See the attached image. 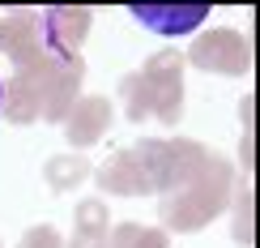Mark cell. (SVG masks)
Returning <instances> with one entry per match:
<instances>
[{
  "label": "cell",
  "mask_w": 260,
  "mask_h": 248,
  "mask_svg": "<svg viewBox=\"0 0 260 248\" xmlns=\"http://www.w3.org/2000/svg\"><path fill=\"white\" fill-rule=\"evenodd\" d=\"M183 64L201 73H218V77H247L252 73V39L231 26H218L183 51Z\"/></svg>",
  "instance_id": "cell-4"
},
{
  "label": "cell",
  "mask_w": 260,
  "mask_h": 248,
  "mask_svg": "<svg viewBox=\"0 0 260 248\" xmlns=\"http://www.w3.org/2000/svg\"><path fill=\"white\" fill-rule=\"evenodd\" d=\"M0 51L13 60V73H26L43 60L39 43V13L35 9H13L9 17H0Z\"/></svg>",
  "instance_id": "cell-9"
},
{
  "label": "cell",
  "mask_w": 260,
  "mask_h": 248,
  "mask_svg": "<svg viewBox=\"0 0 260 248\" xmlns=\"http://www.w3.org/2000/svg\"><path fill=\"white\" fill-rule=\"evenodd\" d=\"M13 248H64V235L51 223H35V227H26V235Z\"/></svg>",
  "instance_id": "cell-17"
},
{
  "label": "cell",
  "mask_w": 260,
  "mask_h": 248,
  "mask_svg": "<svg viewBox=\"0 0 260 248\" xmlns=\"http://www.w3.org/2000/svg\"><path fill=\"white\" fill-rule=\"evenodd\" d=\"M252 133H243V142H239V158H243V171H247V176H252V163H256V154H252Z\"/></svg>",
  "instance_id": "cell-19"
},
{
  "label": "cell",
  "mask_w": 260,
  "mask_h": 248,
  "mask_svg": "<svg viewBox=\"0 0 260 248\" xmlns=\"http://www.w3.org/2000/svg\"><path fill=\"white\" fill-rule=\"evenodd\" d=\"M115 120V107L111 99H103V94H81L77 103H73V112L64 116V142H69V150H90V146H99L103 137H107V128H111Z\"/></svg>",
  "instance_id": "cell-8"
},
{
  "label": "cell",
  "mask_w": 260,
  "mask_h": 248,
  "mask_svg": "<svg viewBox=\"0 0 260 248\" xmlns=\"http://www.w3.org/2000/svg\"><path fill=\"white\" fill-rule=\"evenodd\" d=\"M239 124H243V133H252V124H256V94L252 90L239 99Z\"/></svg>",
  "instance_id": "cell-18"
},
{
  "label": "cell",
  "mask_w": 260,
  "mask_h": 248,
  "mask_svg": "<svg viewBox=\"0 0 260 248\" xmlns=\"http://www.w3.org/2000/svg\"><path fill=\"white\" fill-rule=\"evenodd\" d=\"M183 51L179 47H162L141 64V77L149 90V120H162L167 128H175L183 120Z\"/></svg>",
  "instance_id": "cell-3"
},
{
  "label": "cell",
  "mask_w": 260,
  "mask_h": 248,
  "mask_svg": "<svg viewBox=\"0 0 260 248\" xmlns=\"http://www.w3.org/2000/svg\"><path fill=\"white\" fill-rule=\"evenodd\" d=\"M94 176L90 158L77 154V150H64V154H51L47 163H43V184H47L56 197H64V192H73L77 184H85V180Z\"/></svg>",
  "instance_id": "cell-12"
},
{
  "label": "cell",
  "mask_w": 260,
  "mask_h": 248,
  "mask_svg": "<svg viewBox=\"0 0 260 248\" xmlns=\"http://www.w3.org/2000/svg\"><path fill=\"white\" fill-rule=\"evenodd\" d=\"M47 60V56H43ZM43 60L35 64V69L26 73H13L5 86V99H0V112H5V124L13 128H26V124H39L43 120V99H39V69Z\"/></svg>",
  "instance_id": "cell-11"
},
{
  "label": "cell",
  "mask_w": 260,
  "mask_h": 248,
  "mask_svg": "<svg viewBox=\"0 0 260 248\" xmlns=\"http://www.w3.org/2000/svg\"><path fill=\"white\" fill-rule=\"evenodd\" d=\"M0 99H5V81H0Z\"/></svg>",
  "instance_id": "cell-21"
},
{
  "label": "cell",
  "mask_w": 260,
  "mask_h": 248,
  "mask_svg": "<svg viewBox=\"0 0 260 248\" xmlns=\"http://www.w3.org/2000/svg\"><path fill=\"white\" fill-rule=\"evenodd\" d=\"M107 248H171V235L162 227H141V223H115L107 231Z\"/></svg>",
  "instance_id": "cell-14"
},
{
  "label": "cell",
  "mask_w": 260,
  "mask_h": 248,
  "mask_svg": "<svg viewBox=\"0 0 260 248\" xmlns=\"http://www.w3.org/2000/svg\"><path fill=\"white\" fill-rule=\"evenodd\" d=\"M94 184H99L107 197H145V192H154L149 180H145V171H141V163H137V154H133V146L107 154L103 163L94 167Z\"/></svg>",
  "instance_id": "cell-10"
},
{
  "label": "cell",
  "mask_w": 260,
  "mask_h": 248,
  "mask_svg": "<svg viewBox=\"0 0 260 248\" xmlns=\"http://www.w3.org/2000/svg\"><path fill=\"white\" fill-rule=\"evenodd\" d=\"M231 188H235V167L226 158L209 154V163L197 180H192L183 192H171V197H158V218H162V231H179V235H192L201 227H209L218 214H226L231 206Z\"/></svg>",
  "instance_id": "cell-1"
},
{
  "label": "cell",
  "mask_w": 260,
  "mask_h": 248,
  "mask_svg": "<svg viewBox=\"0 0 260 248\" xmlns=\"http://www.w3.org/2000/svg\"><path fill=\"white\" fill-rule=\"evenodd\" d=\"M120 99H124V120H149V90H145V77H141V69L124 73L120 77Z\"/></svg>",
  "instance_id": "cell-16"
},
{
  "label": "cell",
  "mask_w": 260,
  "mask_h": 248,
  "mask_svg": "<svg viewBox=\"0 0 260 248\" xmlns=\"http://www.w3.org/2000/svg\"><path fill=\"white\" fill-rule=\"evenodd\" d=\"M73 231L90 235V240H107V231H111V210H107V201L103 197L77 201V210H73Z\"/></svg>",
  "instance_id": "cell-15"
},
{
  "label": "cell",
  "mask_w": 260,
  "mask_h": 248,
  "mask_svg": "<svg viewBox=\"0 0 260 248\" xmlns=\"http://www.w3.org/2000/svg\"><path fill=\"white\" fill-rule=\"evenodd\" d=\"M64 248H107V240H90V235H77V231H73L69 240H64Z\"/></svg>",
  "instance_id": "cell-20"
},
{
  "label": "cell",
  "mask_w": 260,
  "mask_h": 248,
  "mask_svg": "<svg viewBox=\"0 0 260 248\" xmlns=\"http://www.w3.org/2000/svg\"><path fill=\"white\" fill-rule=\"evenodd\" d=\"M94 26V9L85 5H51L39 13V43H43V56L51 60H77L81 56V43Z\"/></svg>",
  "instance_id": "cell-5"
},
{
  "label": "cell",
  "mask_w": 260,
  "mask_h": 248,
  "mask_svg": "<svg viewBox=\"0 0 260 248\" xmlns=\"http://www.w3.org/2000/svg\"><path fill=\"white\" fill-rule=\"evenodd\" d=\"M231 235L239 248H256V192H252V180H235L231 188Z\"/></svg>",
  "instance_id": "cell-13"
},
{
  "label": "cell",
  "mask_w": 260,
  "mask_h": 248,
  "mask_svg": "<svg viewBox=\"0 0 260 248\" xmlns=\"http://www.w3.org/2000/svg\"><path fill=\"white\" fill-rule=\"evenodd\" d=\"M81 81H85V60H43L39 69V99H43V120L64 124V116L73 112V103L81 99Z\"/></svg>",
  "instance_id": "cell-7"
},
{
  "label": "cell",
  "mask_w": 260,
  "mask_h": 248,
  "mask_svg": "<svg viewBox=\"0 0 260 248\" xmlns=\"http://www.w3.org/2000/svg\"><path fill=\"white\" fill-rule=\"evenodd\" d=\"M133 154L158 197L183 192L209 163V150L201 142H192V137H141L133 146Z\"/></svg>",
  "instance_id": "cell-2"
},
{
  "label": "cell",
  "mask_w": 260,
  "mask_h": 248,
  "mask_svg": "<svg viewBox=\"0 0 260 248\" xmlns=\"http://www.w3.org/2000/svg\"><path fill=\"white\" fill-rule=\"evenodd\" d=\"M133 21H141L145 30H154L162 39H179L205 26V17L213 13L209 0H137L128 5Z\"/></svg>",
  "instance_id": "cell-6"
}]
</instances>
